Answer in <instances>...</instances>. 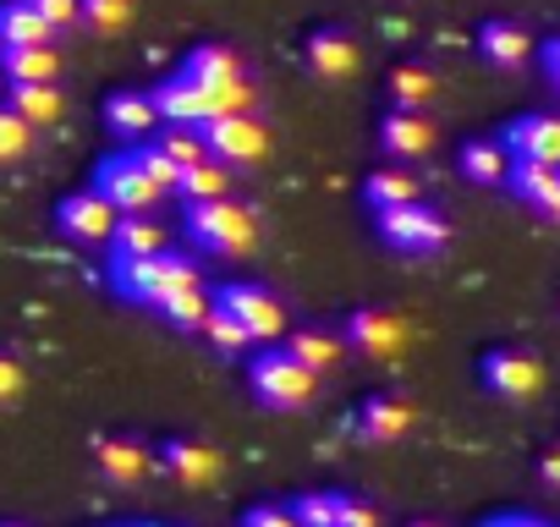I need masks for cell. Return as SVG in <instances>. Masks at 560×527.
Segmentation results:
<instances>
[{"label": "cell", "mask_w": 560, "mask_h": 527, "mask_svg": "<svg viewBox=\"0 0 560 527\" xmlns=\"http://www.w3.org/2000/svg\"><path fill=\"white\" fill-rule=\"evenodd\" d=\"M182 225L192 236L198 253H214V258H242L253 253L258 242V214L247 203H236L231 192L225 198H198V203H182Z\"/></svg>", "instance_id": "1"}, {"label": "cell", "mask_w": 560, "mask_h": 527, "mask_svg": "<svg viewBox=\"0 0 560 527\" xmlns=\"http://www.w3.org/2000/svg\"><path fill=\"white\" fill-rule=\"evenodd\" d=\"M247 390H253V401L258 407H269V412H303L308 401H314V390H319V374H308L287 347H258L253 358H247Z\"/></svg>", "instance_id": "2"}, {"label": "cell", "mask_w": 560, "mask_h": 527, "mask_svg": "<svg viewBox=\"0 0 560 527\" xmlns=\"http://www.w3.org/2000/svg\"><path fill=\"white\" fill-rule=\"evenodd\" d=\"M94 187L116 203V214H154V203L165 198V187H160L154 171H149L143 143H127L121 154L100 160V165H94Z\"/></svg>", "instance_id": "3"}, {"label": "cell", "mask_w": 560, "mask_h": 527, "mask_svg": "<svg viewBox=\"0 0 560 527\" xmlns=\"http://www.w3.org/2000/svg\"><path fill=\"white\" fill-rule=\"evenodd\" d=\"M374 231H380V242L385 247H396V253H407V258H429V253H440L445 242H451V220L434 209V203H396V209H380L374 214Z\"/></svg>", "instance_id": "4"}, {"label": "cell", "mask_w": 560, "mask_h": 527, "mask_svg": "<svg viewBox=\"0 0 560 527\" xmlns=\"http://www.w3.org/2000/svg\"><path fill=\"white\" fill-rule=\"evenodd\" d=\"M209 297H214V308H225L253 336V347H269V341L287 336V303L258 281H220Z\"/></svg>", "instance_id": "5"}, {"label": "cell", "mask_w": 560, "mask_h": 527, "mask_svg": "<svg viewBox=\"0 0 560 527\" xmlns=\"http://www.w3.org/2000/svg\"><path fill=\"white\" fill-rule=\"evenodd\" d=\"M203 143H209V160H220L225 171H242V165H258L269 154V127L253 110L214 116V121H203Z\"/></svg>", "instance_id": "6"}, {"label": "cell", "mask_w": 560, "mask_h": 527, "mask_svg": "<svg viewBox=\"0 0 560 527\" xmlns=\"http://www.w3.org/2000/svg\"><path fill=\"white\" fill-rule=\"evenodd\" d=\"M478 379L500 401H533L544 390V363L533 352H516V347H489L478 358Z\"/></svg>", "instance_id": "7"}, {"label": "cell", "mask_w": 560, "mask_h": 527, "mask_svg": "<svg viewBox=\"0 0 560 527\" xmlns=\"http://www.w3.org/2000/svg\"><path fill=\"white\" fill-rule=\"evenodd\" d=\"M116 203L100 192V187H83V192H67L61 203H56V225H61V236H72V242H83V247H100V242H110V231H116Z\"/></svg>", "instance_id": "8"}, {"label": "cell", "mask_w": 560, "mask_h": 527, "mask_svg": "<svg viewBox=\"0 0 560 527\" xmlns=\"http://www.w3.org/2000/svg\"><path fill=\"white\" fill-rule=\"evenodd\" d=\"M341 341L347 352H363V358H396L407 347V325L390 308H352L341 319Z\"/></svg>", "instance_id": "9"}, {"label": "cell", "mask_w": 560, "mask_h": 527, "mask_svg": "<svg viewBox=\"0 0 560 527\" xmlns=\"http://www.w3.org/2000/svg\"><path fill=\"white\" fill-rule=\"evenodd\" d=\"M154 461H160V456H154L138 434H100V440H94V467H100L105 483L132 489V483H143V478L154 472Z\"/></svg>", "instance_id": "10"}, {"label": "cell", "mask_w": 560, "mask_h": 527, "mask_svg": "<svg viewBox=\"0 0 560 527\" xmlns=\"http://www.w3.org/2000/svg\"><path fill=\"white\" fill-rule=\"evenodd\" d=\"M303 61H308L314 78L347 83V78H358V67H363V45H358L347 28H314L308 45H303Z\"/></svg>", "instance_id": "11"}, {"label": "cell", "mask_w": 560, "mask_h": 527, "mask_svg": "<svg viewBox=\"0 0 560 527\" xmlns=\"http://www.w3.org/2000/svg\"><path fill=\"white\" fill-rule=\"evenodd\" d=\"M105 281H110V292H116V297L154 308V303L171 292V276H165V253H154V258H110Z\"/></svg>", "instance_id": "12"}, {"label": "cell", "mask_w": 560, "mask_h": 527, "mask_svg": "<svg viewBox=\"0 0 560 527\" xmlns=\"http://www.w3.org/2000/svg\"><path fill=\"white\" fill-rule=\"evenodd\" d=\"M160 467H165L176 483H187V489H209V483H220V472H225L220 450L203 445V440H187V434H171V440L160 445Z\"/></svg>", "instance_id": "13"}, {"label": "cell", "mask_w": 560, "mask_h": 527, "mask_svg": "<svg viewBox=\"0 0 560 527\" xmlns=\"http://www.w3.org/2000/svg\"><path fill=\"white\" fill-rule=\"evenodd\" d=\"M500 143L511 149V160H533V165H555L560 171V116L549 110H533V116H516Z\"/></svg>", "instance_id": "14"}, {"label": "cell", "mask_w": 560, "mask_h": 527, "mask_svg": "<svg viewBox=\"0 0 560 527\" xmlns=\"http://www.w3.org/2000/svg\"><path fill=\"white\" fill-rule=\"evenodd\" d=\"M434 121H429V110H385L380 116V149L390 154V160H423L429 149H434Z\"/></svg>", "instance_id": "15"}, {"label": "cell", "mask_w": 560, "mask_h": 527, "mask_svg": "<svg viewBox=\"0 0 560 527\" xmlns=\"http://www.w3.org/2000/svg\"><path fill=\"white\" fill-rule=\"evenodd\" d=\"M105 127L121 138V143H149L160 132V110H154V94L149 89H121L105 99Z\"/></svg>", "instance_id": "16"}, {"label": "cell", "mask_w": 560, "mask_h": 527, "mask_svg": "<svg viewBox=\"0 0 560 527\" xmlns=\"http://www.w3.org/2000/svg\"><path fill=\"white\" fill-rule=\"evenodd\" d=\"M412 429V407L401 401V396H363V407L352 412V434L363 440V445H390V440H401Z\"/></svg>", "instance_id": "17"}, {"label": "cell", "mask_w": 560, "mask_h": 527, "mask_svg": "<svg viewBox=\"0 0 560 527\" xmlns=\"http://www.w3.org/2000/svg\"><path fill=\"white\" fill-rule=\"evenodd\" d=\"M149 94H154L160 127H203V121H209V99H203V89H198L187 72H171V78L154 83Z\"/></svg>", "instance_id": "18"}, {"label": "cell", "mask_w": 560, "mask_h": 527, "mask_svg": "<svg viewBox=\"0 0 560 527\" xmlns=\"http://www.w3.org/2000/svg\"><path fill=\"white\" fill-rule=\"evenodd\" d=\"M505 187H511V192H516L527 209H538V214L560 220V171H555V165L511 160V176H505Z\"/></svg>", "instance_id": "19"}, {"label": "cell", "mask_w": 560, "mask_h": 527, "mask_svg": "<svg viewBox=\"0 0 560 527\" xmlns=\"http://www.w3.org/2000/svg\"><path fill=\"white\" fill-rule=\"evenodd\" d=\"M478 56H483L489 67H500V72H516V67L533 56V39H527V28H522V23L494 17V23H483V28H478Z\"/></svg>", "instance_id": "20"}, {"label": "cell", "mask_w": 560, "mask_h": 527, "mask_svg": "<svg viewBox=\"0 0 560 527\" xmlns=\"http://www.w3.org/2000/svg\"><path fill=\"white\" fill-rule=\"evenodd\" d=\"M182 72H187L198 89H231V83L247 78V67H242V56H236L231 45H198V50L182 61Z\"/></svg>", "instance_id": "21"}, {"label": "cell", "mask_w": 560, "mask_h": 527, "mask_svg": "<svg viewBox=\"0 0 560 527\" xmlns=\"http://www.w3.org/2000/svg\"><path fill=\"white\" fill-rule=\"evenodd\" d=\"M341 336L336 330H325V325H298V330H287V352L308 368V374H330V368H341Z\"/></svg>", "instance_id": "22"}, {"label": "cell", "mask_w": 560, "mask_h": 527, "mask_svg": "<svg viewBox=\"0 0 560 527\" xmlns=\"http://www.w3.org/2000/svg\"><path fill=\"white\" fill-rule=\"evenodd\" d=\"M7 83H56L61 78V50L56 45H7L0 50Z\"/></svg>", "instance_id": "23"}, {"label": "cell", "mask_w": 560, "mask_h": 527, "mask_svg": "<svg viewBox=\"0 0 560 527\" xmlns=\"http://www.w3.org/2000/svg\"><path fill=\"white\" fill-rule=\"evenodd\" d=\"M105 247H110V258H154V253H165V225L154 214H121Z\"/></svg>", "instance_id": "24"}, {"label": "cell", "mask_w": 560, "mask_h": 527, "mask_svg": "<svg viewBox=\"0 0 560 527\" xmlns=\"http://www.w3.org/2000/svg\"><path fill=\"white\" fill-rule=\"evenodd\" d=\"M7 105H12L34 132H39V127H56V121L67 116V99H61V89H56V83H12Z\"/></svg>", "instance_id": "25"}, {"label": "cell", "mask_w": 560, "mask_h": 527, "mask_svg": "<svg viewBox=\"0 0 560 527\" xmlns=\"http://www.w3.org/2000/svg\"><path fill=\"white\" fill-rule=\"evenodd\" d=\"M462 176L478 181V187H500L511 176V149L500 138H472L462 143Z\"/></svg>", "instance_id": "26"}, {"label": "cell", "mask_w": 560, "mask_h": 527, "mask_svg": "<svg viewBox=\"0 0 560 527\" xmlns=\"http://www.w3.org/2000/svg\"><path fill=\"white\" fill-rule=\"evenodd\" d=\"M363 198H369V209L380 214V209H396V203H418L423 192H418V176H412V171H401V165H380V171L363 181Z\"/></svg>", "instance_id": "27"}, {"label": "cell", "mask_w": 560, "mask_h": 527, "mask_svg": "<svg viewBox=\"0 0 560 527\" xmlns=\"http://www.w3.org/2000/svg\"><path fill=\"white\" fill-rule=\"evenodd\" d=\"M50 23L28 0H0V45H50Z\"/></svg>", "instance_id": "28"}, {"label": "cell", "mask_w": 560, "mask_h": 527, "mask_svg": "<svg viewBox=\"0 0 560 527\" xmlns=\"http://www.w3.org/2000/svg\"><path fill=\"white\" fill-rule=\"evenodd\" d=\"M385 94H390L396 110H429L434 94H440V78L429 67H396L390 83H385Z\"/></svg>", "instance_id": "29"}, {"label": "cell", "mask_w": 560, "mask_h": 527, "mask_svg": "<svg viewBox=\"0 0 560 527\" xmlns=\"http://www.w3.org/2000/svg\"><path fill=\"white\" fill-rule=\"evenodd\" d=\"M176 171H187V165H198V160H209V143H203V127H160L154 138H149Z\"/></svg>", "instance_id": "30"}, {"label": "cell", "mask_w": 560, "mask_h": 527, "mask_svg": "<svg viewBox=\"0 0 560 527\" xmlns=\"http://www.w3.org/2000/svg\"><path fill=\"white\" fill-rule=\"evenodd\" d=\"M225 192H231V171H225L220 160H198V165H187V171H182V181H176V198H182V203L225 198Z\"/></svg>", "instance_id": "31"}, {"label": "cell", "mask_w": 560, "mask_h": 527, "mask_svg": "<svg viewBox=\"0 0 560 527\" xmlns=\"http://www.w3.org/2000/svg\"><path fill=\"white\" fill-rule=\"evenodd\" d=\"M209 308H214V297H209L203 286H192V292H171V297H165L154 314H160L165 325H176V330H203Z\"/></svg>", "instance_id": "32"}, {"label": "cell", "mask_w": 560, "mask_h": 527, "mask_svg": "<svg viewBox=\"0 0 560 527\" xmlns=\"http://www.w3.org/2000/svg\"><path fill=\"white\" fill-rule=\"evenodd\" d=\"M203 336H209V347L214 352H225V358H236V352H253V336L225 314V308H209V319H203Z\"/></svg>", "instance_id": "33"}, {"label": "cell", "mask_w": 560, "mask_h": 527, "mask_svg": "<svg viewBox=\"0 0 560 527\" xmlns=\"http://www.w3.org/2000/svg\"><path fill=\"white\" fill-rule=\"evenodd\" d=\"M138 12V0H83V28L94 34H121Z\"/></svg>", "instance_id": "34"}, {"label": "cell", "mask_w": 560, "mask_h": 527, "mask_svg": "<svg viewBox=\"0 0 560 527\" xmlns=\"http://www.w3.org/2000/svg\"><path fill=\"white\" fill-rule=\"evenodd\" d=\"M34 149V127L12 110V105H0V165H12Z\"/></svg>", "instance_id": "35"}, {"label": "cell", "mask_w": 560, "mask_h": 527, "mask_svg": "<svg viewBox=\"0 0 560 527\" xmlns=\"http://www.w3.org/2000/svg\"><path fill=\"white\" fill-rule=\"evenodd\" d=\"M292 516H298V527H336V494L330 489L298 494L292 500Z\"/></svg>", "instance_id": "36"}, {"label": "cell", "mask_w": 560, "mask_h": 527, "mask_svg": "<svg viewBox=\"0 0 560 527\" xmlns=\"http://www.w3.org/2000/svg\"><path fill=\"white\" fill-rule=\"evenodd\" d=\"M28 7L50 23V34H67L83 23V0H28Z\"/></svg>", "instance_id": "37"}, {"label": "cell", "mask_w": 560, "mask_h": 527, "mask_svg": "<svg viewBox=\"0 0 560 527\" xmlns=\"http://www.w3.org/2000/svg\"><path fill=\"white\" fill-rule=\"evenodd\" d=\"M242 527H298L292 505H280V500H258L242 511Z\"/></svg>", "instance_id": "38"}, {"label": "cell", "mask_w": 560, "mask_h": 527, "mask_svg": "<svg viewBox=\"0 0 560 527\" xmlns=\"http://www.w3.org/2000/svg\"><path fill=\"white\" fill-rule=\"evenodd\" d=\"M336 527H380L374 505L358 500V494H336Z\"/></svg>", "instance_id": "39"}, {"label": "cell", "mask_w": 560, "mask_h": 527, "mask_svg": "<svg viewBox=\"0 0 560 527\" xmlns=\"http://www.w3.org/2000/svg\"><path fill=\"white\" fill-rule=\"evenodd\" d=\"M23 396V363L0 352V407H12Z\"/></svg>", "instance_id": "40"}, {"label": "cell", "mask_w": 560, "mask_h": 527, "mask_svg": "<svg viewBox=\"0 0 560 527\" xmlns=\"http://www.w3.org/2000/svg\"><path fill=\"white\" fill-rule=\"evenodd\" d=\"M538 483L560 494V445H549V450L538 456Z\"/></svg>", "instance_id": "41"}, {"label": "cell", "mask_w": 560, "mask_h": 527, "mask_svg": "<svg viewBox=\"0 0 560 527\" xmlns=\"http://www.w3.org/2000/svg\"><path fill=\"white\" fill-rule=\"evenodd\" d=\"M483 527H549V522L533 516V511H505V516H489Z\"/></svg>", "instance_id": "42"}, {"label": "cell", "mask_w": 560, "mask_h": 527, "mask_svg": "<svg viewBox=\"0 0 560 527\" xmlns=\"http://www.w3.org/2000/svg\"><path fill=\"white\" fill-rule=\"evenodd\" d=\"M544 72H549V83H555V94H560V39L544 45Z\"/></svg>", "instance_id": "43"}, {"label": "cell", "mask_w": 560, "mask_h": 527, "mask_svg": "<svg viewBox=\"0 0 560 527\" xmlns=\"http://www.w3.org/2000/svg\"><path fill=\"white\" fill-rule=\"evenodd\" d=\"M412 527H445V522H412Z\"/></svg>", "instance_id": "44"}, {"label": "cell", "mask_w": 560, "mask_h": 527, "mask_svg": "<svg viewBox=\"0 0 560 527\" xmlns=\"http://www.w3.org/2000/svg\"><path fill=\"white\" fill-rule=\"evenodd\" d=\"M0 527H28V522H0Z\"/></svg>", "instance_id": "45"}, {"label": "cell", "mask_w": 560, "mask_h": 527, "mask_svg": "<svg viewBox=\"0 0 560 527\" xmlns=\"http://www.w3.org/2000/svg\"><path fill=\"white\" fill-rule=\"evenodd\" d=\"M127 527H143V522H127Z\"/></svg>", "instance_id": "46"}, {"label": "cell", "mask_w": 560, "mask_h": 527, "mask_svg": "<svg viewBox=\"0 0 560 527\" xmlns=\"http://www.w3.org/2000/svg\"><path fill=\"white\" fill-rule=\"evenodd\" d=\"M0 50H7V45H0Z\"/></svg>", "instance_id": "47"}]
</instances>
